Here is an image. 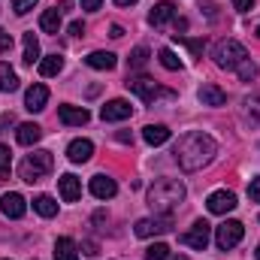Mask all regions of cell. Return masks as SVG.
I'll return each mask as SVG.
<instances>
[{"instance_id":"obj_1","label":"cell","mask_w":260,"mask_h":260,"mask_svg":"<svg viewBox=\"0 0 260 260\" xmlns=\"http://www.w3.org/2000/svg\"><path fill=\"white\" fill-rule=\"evenodd\" d=\"M215 154H218V142H215L209 133H200V130L185 133V136L176 142V148H173V157H176V164H179L185 173L203 170L206 164H212Z\"/></svg>"},{"instance_id":"obj_2","label":"cell","mask_w":260,"mask_h":260,"mask_svg":"<svg viewBox=\"0 0 260 260\" xmlns=\"http://www.w3.org/2000/svg\"><path fill=\"white\" fill-rule=\"evenodd\" d=\"M182 200H185V185L179 179H157L148 188V206L157 215H173V209H179Z\"/></svg>"},{"instance_id":"obj_3","label":"cell","mask_w":260,"mask_h":260,"mask_svg":"<svg viewBox=\"0 0 260 260\" xmlns=\"http://www.w3.org/2000/svg\"><path fill=\"white\" fill-rule=\"evenodd\" d=\"M52 170H55L52 151H34V154H27V157L18 164V179L27 182V185H34V182H43Z\"/></svg>"},{"instance_id":"obj_4","label":"cell","mask_w":260,"mask_h":260,"mask_svg":"<svg viewBox=\"0 0 260 260\" xmlns=\"http://www.w3.org/2000/svg\"><path fill=\"white\" fill-rule=\"evenodd\" d=\"M212 58L221 70H236L242 61H248V52L239 40H221L215 49H212Z\"/></svg>"},{"instance_id":"obj_5","label":"cell","mask_w":260,"mask_h":260,"mask_svg":"<svg viewBox=\"0 0 260 260\" xmlns=\"http://www.w3.org/2000/svg\"><path fill=\"white\" fill-rule=\"evenodd\" d=\"M124 85H127L142 103H154L157 97H173V91H164V88H160L154 79H148V76H127Z\"/></svg>"},{"instance_id":"obj_6","label":"cell","mask_w":260,"mask_h":260,"mask_svg":"<svg viewBox=\"0 0 260 260\" xmlns=\"http://www.w3.org/2000/svg\"><path fill=\"white\" fill-rule=\"evenodd\" d=\"M242 236H245V227H242L239 221H224L221 227H215V245H218L221 251L236 248V245L242 242Z\"/></svg>"},{"instance_id":"obj_7","label":"cell","mask_w":260,"mask_h":260,"mask_svg":"<svg viewBox=\"0 0 260 260\" xmlns=\"http://www.w3.org/2000/svg\"><path fill=\"white\" fill-rule=\"evenodd\" d=\"M209 236H212V227H209V221H194V227H191L188 233H182L179 239H182L188 248L206 251V245H209Z\"/></svg>"},{"instance_id":"obj_8","label":"cell","mask_w":260,"mask_h":260,"mask_svg":"<svg viewBox=\"0 0 260 260\" xmlns=\"http://www.w3.org/2000/svg\"><path fill=\"white\" fill-rule=\"evenodd\" d=\"M173 227V221H170V215H164V218H139L136 221V236L139 239H148V236H157V233H167Z\"/></svg>"},{"instance_id":"obj_9","label":"cell","mask_w":260,"mask_h":260,"mask_svg":"<svg viewBox=\"0 0 260 260\" xmlns=\"http://www.w3.org/2000/svg\"><path fill=\"white\" fill-rule=\"evenodd\" d=\"M0 212H3L6 218L18 221V218H24V212H27V200L21 194H15V191H9V194L0 197Z\"/></svg>"},{"instance_id":"obj_10","label":"cell","mask_w":260,"mask_h":260,"mask_svg":"<svg viewBox=\"0 0 260 260\" xmlns=\"http://www.w3.org/2000/svg\"><path fill=\"white\" fill-rule=\"evenodd\" d=\"M206 209L212 215H227V212L236 209V194L233 191H215V194H209V200H206Z\"/></svg>"},{"instance_id":"obj_11","label":"cell","mask_w":260,"mask_h":260,"mask_svg":"<svg viewBox=\"0 0 260 260\" xmlns=\"http://www.w3.org/2000/svg\"><path fill=\"white\" fill-rule=\"evenodd\" d=\"M133 115V106H130L127 100H109L103 109H100V118L103 121H124Z\"/></svg>"},{"instance_id":"obj_12","label":"cell","mask_w":260,"mask_h":260,"mask_svg":"<svg viewBox=\"0 0 260 260\" xmlns=\"http://www.w3.org/2000/svg\"><path fill=\"white\" fill-rule=\"evenodd\" d=\"M91 194L97 197V200H112V197L118 194V185H115V179H109V176H103V173H97L94 179H91Z\"/></svg>"},{"instance_id":"obj_13","label":"cell","mask_w":260,"mask_h":260,"mask_svg":"<svg viewBox=\"0 0 260 260\" xmlns=\"http://www.w3.org/2000/svg\"><path fill=\"white\" fill-rule=\"evenodd\" d=\"M173 18H176V3H173V0H160V3H154L151 12H148V21H151L154 27H164V24L173 21Z\"/></svg>"},{"instance_id":"obj_14","label":"cell","mask_w":260,"mask_h":260,"mask_svg":"<svg viewBox=\"0 0 260 260\" xmlns=\"http://www.w3.org/2000/svg\"><path fill=\"white\" fill-rule=\"evenodd\" d=\"M46 103H49V88H46V85H30L27 94H24V109H30V112H43Z\"/></svg>"},{"instance_id":"obj_15","label":"cell","mask_w":260,"mask_h":260,"mask_svg":"<svg viewBox=\"0 0 260 260\" xmlns=\"http://www.w3.org/2000/svg\"><path fill=\"white\" fill-rule=\"evenodd\" d=\"M91 154H94V142H91V139H73V142L67 145V157H70L73 164H88Z\"/></svg>"},{"instance_id":"obj_16","label":"cell","mask_w":260,"mask_h":260,"mask_svg":"<svg viewBox=\"0 0 260 260\" xmlns=\"http://www.w3.org/2000/svg\"><path fill=\"white\" fill-rule=\"evenodd\" d=\"M58 118L64 121L67 127H82V124H88L91 112L82 109V106H58Z\"/></svg>"},{"instance_id":"obj_17","label":"cell","mask_w":260,"mask_h":260,"mask_svg":"<svg viewBox=\"0 0 260 260\" xmlns=\"http://www.w3.org/2000/svg\"><path fill=\"white\" fill-rule=\"evenodd\" d=\"M58 188H61V197H64V203H76V200L82 197V182H79L73 173H64V176L58 179Z\"/></svg>"},{"instance_id":"obj_18","label":"cell","mask_w":260,"mask_h":260,"mask_svg":"<svg viewBox=\"0 0 260 260\" xmlns=\"http://www.w3.org/2000/svg\"><path fill=\"white\" fill-rule=\"evenodd\" d=\"M200 103H203V106H224V103H227V94H224L218 85L209 82V85L200 88Z\"/></svg>"},{"instance_id":"obj_19","label":"cell","mask_w":260,"mask_h":260,"mask_svg":"<svg viewBox=\"0 0 260 260\" xmlns=\"http://www.w3.org/2000/svg\"><path fill=\"white\" fill-rule=\"evenodd\" d=\"M40 136H43V127H40V124H34V121L18 124V133H15L18 145H34V142H40Z\"/></svg>"},{"instance_id":"obj_20","label":"cell","mask_w":260,"mask_h":260,"mask_svg":"<svg viewBox=\"0 0 260 260\" xmlns=\"http://www.w3.org/2000/svg\"><path fill=\"white\" fill-rule=\"evenodd\" d=\"M85 64L94 67V70H115L118 58H115L112 52H91V55L85 58Z\"/></svg>"},{"instance_id":"obj_21","label":"cell","mask_w":260,"mask_h":260,"mask_svg":"<svg viewBox=\"0 0 260 260\" xmlns=\"http://www.w3.org/2000/svg\"><path fill=\"white\" fill-rule=\"evenodd\" d=\"M142 139L148 145H164L170 139V127L167 124H148V127H142Z\"/></svg>"},{"instance_id":"obj_22","label":"cell","mask_w":260,"mask_h":260,"mask_svg":"<svg viewBox=\"0 0 260 260\" xmlns=\"http://www.w3.org/2000/svg\"><path fill=\"white\" fill-rule=\"evenodd\" d=\"M55 260H79V245L70 236H61L55 242Z\"/></svg>"},{"instance_id":"obj_23","label":"cell","mask_w":260,"mask_h":260,"mask_svg":"<svg viewBox=\"0 0 260 260\" xmlns=\"http://www.w3.org/2000/svg\"><path fill=\"white\" fill-rule=\"evenodd\" d=\"M242 115H245V121H248L251 127H260V94H251V97L245 100Z\"/></svg>"},{"instance_id":"obj_24","label":"cell","mask_w":260,"mask_h":260,"mask_svg":"<svg viewBox=\"0 0 260 260\" xmlns=\"http://www.w3.org/2000/svg\"><path fill=\"white\" fill-rule=\"evenodd\" d=\"M40 27L46 30V34H58L61 30V9L55 6V9H46L43 15H40Z\"/></svg>"},{"instance_id":"obj_25","label":"cell","mask_w":260,"mask_h":260,"mask_svg":"<svg viewBox=\"0 0 260 260\" xmlns=\"http://www.w3.org/2000/svg\"><path fill=\"white\" fill-rule=\"evenodd\" d=\"M34 209H37L43 218H55V215H58V203H55V200H52L49 194L34 197Z\"/></svg>"},{"instance_id":"obj_26","label":"cell","mask_w":260,"mask_h":260,"mask_svg":"<svg viewBox=\"0 0 260 260\" xmlns=\"http://www.w3.org/2000/svg\"><path fill=\"white\" fill-rule=\"evenodd\" d=\"M27 67H34V61H40V43H37V37H34V30L30 34H24V58H21Z\"/></svg>"},{"instance_id":"obj_27","label":"cell","mask_w":260,"mask_h":260,"mask_svg":"<svg viewBox=\"0 0 260 260\" xmlns=\"http://www.w3.org/2000/svg\"><path fill=\"white\" fill-rule=\"evenodd\" d=\"M64 70V58L61 55H46L43 61H40V73L43 76H58Z\"/></svg>"},{"instance_id":"obj_28","label":"cell","mask_w":260,"mask_h":260,"mask_svg":"<svg viewBox=\"0 0 260 260\" xmlns=\"http://www.w3.org/2000/svg\"><path fill=\"white\" fill-rule=\"evenodd\" d=\"M15 88H18V76H15V70L0 61V91H15Z\"/></svg>"},{"instance_id":"obj_29","label":"cell","mask_w":260,"mask_h":260,"mask_svg":"<svg viewBox=\"0 0 260 260\" xmlns=\"http://www.w3.org/2000/svg\"><path fill=\"white\" fill-rule=\"evenodd\" d=\"M176 43H182L191 52V58H203V52H206V40H188V37H179L176 34Z\"/></svg>"},{"instance_id":"obj_30","label":"cell","mask_w":260,"mask_h":260,"mask_svg":"<svg viewBox=\"0 0 260 260\" xmlns=\"http://www.w3.org/2000/svg\"><path fill=\"white\" fill-rule=\"evenodd\" d=\"M148 55H151V52H148V49H145V46H136V49H133V52H130V70H142V67L148 64Z\"/></svg>"},{"instance_id":"obj_31","label":"cell","mask_w":260,"mask_h":260,"mask_svg":"<svg viewBox=\"0 0 260 260\" xmlns=\"http://www.w3.org/2000/svg\"><path fill=\"white\" fill-rule=\"evenodd\" d=\"M157 58H160V64L167 67V70H173V73H176V70H182V61L176 58V52H173V49H160V52H157Z\"/></svg>"},{"instance_id":"obj_32","label":"cell","mask_w":260,"mask_h":260,"mask_svg":"<svg viewBox=\"0 0 260 260\" xmlns=\"http://www.w3.org/2000/svg\"><path fill=\"white\" fill-rule=\"evenodd\" d=\"M145 260H170V248L164 242H154L145 248Z\"/></svg>"},{"instance_id":"obj_33","label":"cell","mask_w":260,"mask_h":260,"mask_svg":"<svg viewBox=\"0 0 260 260\" xmlns=\"http://www.w3.org/2000/svg\"><path fill=\"white\" fill-rule=\"evenodd\" d=\"M236 73H239V79H242V82H251V79L257 76V64L248 58V61H242V64L236 67Z\"/></svg>"},{"instance_id":"obj_34","label":"cell","mask_w":260,"mask_h":260,"mask_svg":"<svg viewBox=\"0 0 260 260\" xmlns=\"http://www.w3.org/2000/svg\"><path fill=\"white\" fill-rule=\"evenodd\" d=\"M9 164H12V151L0 145V179H9Z\"/></svg>"},{"instance_id":"obj_35","label":"cell","mask_w":260,"mask_h":260,"mask_svg":"<svg viewBox=\"0 0 260 260\" xmlns=\"http://www.w3.org/2000/svg\"><path fill=\"white\" fill-rule=\"evenodd\" d=\"M37 6V0H12V9H15V15H24V12H30Z\"/></svg>"},{"instance_id":"obj_36","label":"cell","mask_w":260,"mask_h":260,"mask_svg":"<svg viewBox=\"0 0 260 260\" xmlns=\"http://www.w3.org/2000/svg\"><path fill=\"white\" fill-rule=\"evenodd\" d=\"M12 49V37H9V30H0V55H6Z\"/></svg>"},{"instance_id":"obj_37","label":"cell","mask_w":260,"mask_h":260,"mask_svg":"<svg viewBox=\"0 0 260 260\" xmlns=\"http://www.w3.org/2000/svg\"><path fill=\"white\" fill-rule=\"evenodd\" d=\"M12 124H15V115H12V112H3V115H0V133H6Z\"/></svg>"},{"instance_id":"obj_38","label":"cell","mask_w":260,"mask_h":260,"mask_svg":"<svg viewBox=\"0 0 260 260\" xmlns=\"http://www.w3.org/2000/svg\"><path fill=\"white\" fill-rule=\"evenodd\" d=\"M248 197H251L254 203H260V176L257 179H251V185H248Z\"/></svg>"},{"instance_id":"obj_39","label":"cell","mask_w":260,"mask_h":260,"mask_svg":"<svg viewBox=\"0 0 260 260\" xmlns=\"http://www.w3.org/2000/svg\"><path fill=\"white\" fill-rule=\"evenodd\" d=\"M251 6H254V0H233V9L236 12H248Z\"/></svg>"},{"instance_id":"obj_40","label":"cell","mask_w":260,"mask_h":260,"mask_svg":"<svg viewBox=\"0 0 260 260\" xmlns=\"http://www.w3.org/2000/svg\"><path fill=\"white\" fill-rule=\"evenodd\" d=\"M85 34V24L82 21H70V37H82Z\"/></svg>"},{"instance_id":"obj_41","label":"cell","mask_w":260,"mask_h":260,"mask_svg":"<svg viewBox=\"0 0 260 260\" xmlns=\"http://www.w3.org/2000/svg\"><path fill=\"white\" fill-rule=\"evenodd\" d=\"M100 3H103V0H82V9H88V12H97V9H100Z\"/></svg>"},{"instance_id":"obj_42","label":"cell","mask_w":260,"mask_h":260,"mask_svg":"<svg viewBox=\"0 0 260 260\" xmlns=\"http://www.w3.org/2000/svg\"><path fill=\"white\" fill-rule=\"evenodd\" d=\"M109 37H115V40H121V37H124V27H121V24H112V30H109Z\"/></svg>"},{"instance_id":"obj_43","label":"cell","mask_w":260,"mask_h":260,"mask_svg":"<svg viewBox=\"0 0 260 260\" xmlns=\"http://www.w3.org/2000/svg\"><path fill=\"white\" fill-rule=\"evenodd\" d=\"M85 254L94 257V254H97V242H85Z\"/></svg>"},{"instance_id":"obj_44","label":"cell","mask_w":260,"mask_h":260,"mask_svg":"<svg viewBox=\"0 0 260 260\" xmlns=\"http://www.w3.org/2000/svg\"><path fill=\"white\" fill-rule=\"evenodd\" d=\"M118 142H133V136H130V133H124V130H121V133H118Z\"/></svg>"},{"instance_id":"obj_45","label":"cell","mask_w":260,"mask_h":260,"mask_svg":"<svg viewBox=\"0 0 260 260\" xmlns=\"http://www.w3.org/2000/svg\"><path fill=\"white\" fill-rule=\"evenodd\" d=\"M136 0H115V6H133Z\"/></svg>"},{"instance_id":"obj_46","label":"cell","mask_w":260,"mask_h":260,"mask_svg":"<svg viewBox=\"0 0 260 260\" xmlns=\"http://www.w3.org/2000/svg\"><path fill=\"white\" fill-rule=\"evenodd\" d=\"M254 257H257V260H260V242H257V251H254Z\"/></svg>"},{"instance_id":"obj_47","label":"cell","mask_w":260,"mask_h":260,"mask_svg":"<svg viewBox=\"0 0 260 260\" xmlns=\"http://www.w3.org/2000/svg\"><path fill=\"white\" fill-rule=\"evenodd\" d=\"M173 260H188V257H173Z\"/></svg>"},{"instance_id":"obj_48","label":"cell","mask_w":260,"mask_h":260,"mask_svg":"<svg viewBox=\"0 0 260 260\" xmlns=\"http://www.w3.org/2000/svg\"><path fill=\"white\" fill-rule=\"evenodd\" d=\"M257 37H260V27H257Z\"/></svg>"}]
</instances>
